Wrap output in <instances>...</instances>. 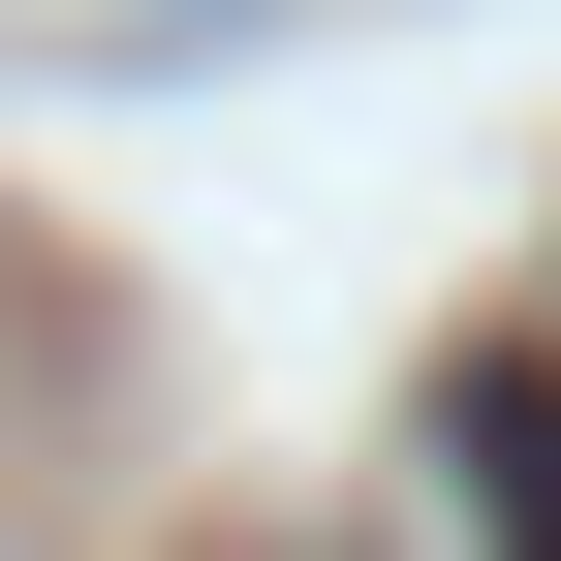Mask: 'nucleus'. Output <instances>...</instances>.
Listing matches in <instances>:
<instances>
[{
	"mask_svg": "<svg viewBox=\"0 0 561 561\" xmlns=\"http://www.w3.org/2000/svg\"><path fill=\"white\" fill-rule=\"evenodd\" d=\"M437 437H468V530H500V561H561V375H530V343L437 405Z\"/></svg>",
	"mask_w": 561,
	"mask_h": 561,
	"instance_id": "1",
	"label": "nucleus"
}]
</instances>
